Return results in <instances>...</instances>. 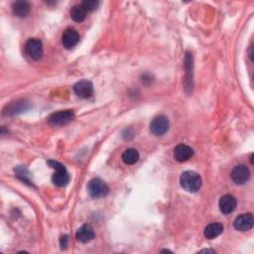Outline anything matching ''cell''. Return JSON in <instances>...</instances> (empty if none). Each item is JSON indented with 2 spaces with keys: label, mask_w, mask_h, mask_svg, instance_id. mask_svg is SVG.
<instances>
[{
  "label": "cell",
  "mask_w": 254,
  "mask_h": 254,
  "mask_svg": "<svg viewBox=\"0 0 254 254\" xmlns=\"http://www.w3.org/2000/svg\"><path fill=\"white\" fill-rule=\"evenodd\" d=\"M29 108H30L29 102H27L26 100H20L8 104L4 109V113L6 115H9V117H13V115L20 114L22 112L28 110Z\"/></svg>",
  "instance_id": "cell-10"
},
{
  "label": "cell",
  "mask_w": 254,
  "mask_h": 254,
  "mask_svg": "<svg viewBox=\"0 0 254 254\" xmlns=\"http://www.w3.org/2000/svg\"><path fill=\"white\" fill-rule=\"evenodd\" d=\"M47 164L55 170V173L52 176V181L57 187H65L70 183V174L68 173L66 167L55 160H49Z\"/></svg>",
  "instance_id": "cell-2"
},
{
  "label": "cell",
  "mask_w": 254,
  "mask_h": 254,
  "mask_svg": "<svg viewBox=\"0 0 254 254\" xmlns=\"http://www.w3.org/2000/svg\"><path fill=\"white\" fill-rule=\"evenodd\" d=\"M75 119L74 110H63L51 114L48 120L52 126H62L71 122Z\"/></svg>",
  "instance_id": "cell-4"
},
{
  "label": "cell",
  "mask_w": 254,
  "mask_h": 254,
  "mask_svg": "<svg viewBox=\"0 0 254 254\" xmlns=\"http://www.w3.org/2000/svg\"><path fill=\"white\" fill-rule=\"evenodd\" d=\"M122 161L126 165H133L139 160V153L136 149L130 148L123 152L122 154Z\"/></svg>",
  "instance_id": "cell-17"
},
{
  "label": "cell",
  "mask_w": 254,
  "mask_h": 254,
  "mask_svg": "<svg viewBox=\"0 0 254 254\" xmlns=\"http://www.w3.org/2000/svg\"><path fill=\"white\" fill-rule=\"evenodd\" d=\"M201 252H215V250H211V249H204V250H202Z\"/></svg>",
  "instance_id": "cell-21"
},
{
  "label": "cell",
  "mask_w": 254,
  "mask_h": 254,
  "mask_svg": "<svg viewBox=\"0 0 254 254\" xmlns=\"http://www.w3.org/2000/svg\"><path fill=\"white\" fill-rule=\"evenodd\" d=\"M74 91L79 98L86 100L94 94V85L87 80H82L74 85Z\"/></svg>",
  "instance_id": "cell-7"
},
{
  "label": "cell",
  "mask_w": 254,
  "mask_h": 254,
  "mask_svg": "<svg viewBox=\"0 0 254 254\" xmlns=\"http://www.w3.org/2000/svg\"><path fill=\"white\" fill-rule=\"evenodd\" d=\"M86 12L87 11L85 9V7L82 4H77L74 5L71 9V17L75 22L81 23L85 19Z\"/></svg>",
  "instance_id": "cell-18"
},
{
  "label": "cell",
  "mask_w": 254,
  "mask_h": 254,
  "mask_svg": "<svg viewBox=\"0 0 254 254\" xmlns=\"http://www.w3.org/2000/svg\"><path fill=\"white\" fill-rule=\"evenodd\" d=\"M254 225V218L252 214H243L238 216L234 222V226L239 232H247Z\"/></svg>",
  "instance_id": "cell-11"
},
{
  "label": "cell",
  "mask_w": 254,
  "mask_h": 254,
  "mask_svg": "<svg viewBox=\"0 0 254 254\" xmlns=\"http://www.w3.org/2000/svg\"><path fill=\"white\" fill-rule=\"evenodd\" d=\"M80 41V35L77 30L73 28H68L64 31L62 35V44L64 48L66 49H72L75 46L78 45Z\"/></svg>",
  "instance_id": "cell-9"
},
{
  "label": "cell",
  "mask_w": 254,
  "mask_h": 254,
  "mask_svg": "<svg viewBox=\"0 0 254 254\" xmlns=\"http://www.w3.org/2000/svg\"><path fill=\"white\" fill-rule=\"evenodd\" d=\"M31 5L28 1H15L12 3L13 14L17 17L24 18L27 17L30 13Z\"/></svg>",
  "instance_id": "cell-15"
},
{
  "label": "cell",
  "mask_w": 254,
  "mask_h": 254,
  "mask_svg": "<svg viewBox=\"0 0 254 254\" xmlns=\"http://www.w3.org/2000/svg\"><path fill=\"white\" fill-rule=\"evenodd\" d=\"M223 233V225L220 222H213L209 225H206L203 232V236L207 239H214L220 237Z\"/></svg>",
  "instance_id": "cell-16"
},
{
  "label": "cell",
  "mask_w": 254,
  "mask_h": 254,
  "mask_svg": "<svg viewBox=\"0 0 254 254\" xmlns=\"http://www.w3.org/2000/svg\"><path fill=\"white\" fill-rule=\"evenodd\" d=\"M169 130V119L165 115H158L150 123V131L156 136H162Z\"/></svg>",
  "instance_id": "cell-5"
},
{
  "label": "cell",
  "mask_w": 254,
  "mask_h": 254,
  "mask_svg": "<svg viewBox=\"0 0 254 254\" xmlns=\"http://www.w3.org/2000/svg\"><path fill=\"white\" fill-rule=\"evenodd\" d=\"M237 199L233 195H224L219 202L220 210L224 215L232 214L237 207Z\"/></svg>",
  "instance_id": "cell-12"
},
{
  "label": "cell",
  "mask_w": 254,
  "mask_h": 254,
  "mask_svg": "<svg viewBox=\"0 0 254 254\" xmlns=\"http://www.w3.org/2000/svg\"><path fill=\"white\" fill-rule=\"evenodd\" d=\"M95 230L89 224L82 225L76 234V237L79 241L83 243H87L95 238Z\"/></svg>",
  "instance_id": "cell-14"
},
{
  "label": "cell",
  "mask_w": 254,
  "mask_h": 254,
  "mask_svg": "<svg viewBox=\"0 0 254 254\" xmlns=\"http://www.w3.org/2000/svg\"><path fill=\"white\" fill-rule=\"evenodd\" d=\"M82 5L86 11H94L99 7L100 2L98 0H85V1L82 2Z\"/></svg>",
  "instance_id": "cell-19"
},
{
  "label": "cell",
  "mask_w": 254,
  "mask_h": 254,
  "mask_svg": "<svg viewBox=\"0 0 254 254\" xmlns=\"http://www.w3.org/2000/svg\"><path fill=\"white\" fill-rule=\"evenodd\" d=\"M68 236H63L60 238V245L62 249H66L68 246Z\"/></svg>",
  "instance_id": "cell-20"
},
{
  "label": "cell",
  "mask_w": 254,
  "mask_h": 254,
  "mask_svg": "<svg viewBox=\"0 0 254 254\" xmlns=\"http://www.w3.org/2000/svg\"><path fill=\"white\" fill-rule=\"evenodd\" d=\"M180 183L185 191L189 193H196L202 187V178L195 171H186L181 175Z\"/></svg>",
  "instance_id": "cell-1"
},
{
  "label": "cell",
  "mask_w": 254,
  "mask_h": 254,
  "mask_svg": "<svg viewBox=\"0 0 254 254\" xmlns=\"http://www.w3.org/2000/svg\"><path fill=\"white\" fill-rule=\"evenodd\" d=\"M230 177H232V180L235 184L237 185H243L245 184L249 178H250V171L248 169V167H246L245 165H237L236 166L233 171L232 174H230Z\"/></svg>",
  "instance_id": "cell-8"
},
{
  "label": "cell",
  "mask_w": 254,
  "mask_h": 254,
  "mask_svg": "<svg viewBox=\"0 0 254 254\" xmlns=\"http://www.w3.org/2000/svg\"><path fill=\"white\" fill-rule=\"evenodd\" d=\"M87 192L91 198L101 199L108 194L109 188L104 181L100 178H95L88 182Z\"/></svg>",
  "instance_id": "cell-3"
},
{
  "label": "cell",
  "mask_w": 254,
  "mask_h": 254,
  "mask_svg": "<svg viewBox=\"0 0 254 254\" xmlns=\"http://www.w3.org/2000/svg\"><path fill=\"white\" fill-rule=\"evenodd\" d=\"M194 156V150L189 145L180 144L174 150V157L178 162H185Z\"/></svg>",
  "instance_id": "cell-13"
},
{
  "label": "cell",
  "mask_w": 254,
  "mask_h": 254,
  "mask_svg": "<svg viewBox=\"0 0 254 254\" xmlns=\"http://www.w3.org/2000/svg\"><path fill=\"white\" fill-rule=\"evenodd\" d=\"M26 54L34 61H38L43 56V44L37 38L29 39L25 44Z\"/></svg>",
  "instance_id": "cell-6"
}]
</instances>
